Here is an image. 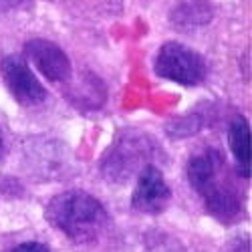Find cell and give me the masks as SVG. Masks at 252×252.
<instances>
[{"instance_id":"6da1fadb","label":"cell","mask_w":252,"mask_h":252,"mask_svg":"<svg viewBox=\"0 0 252 252\" xmlns=\"http://www.w3.org/2000/svg\"><path fill=\"white\" fill-rule=\"evenodd\" d=\"M45 216L51 226L79 242L95 238L107 224V212L103 204L95 196L81 190H69L55 196L45 210Z\"/></svg>"},{"instance_id":"7a4b0ae2","label":"cell","mask_w":252,"mask_h":252,"mask_svg":"<svg viewBox=\"0 0 252 252\" xmlns=\"http://www.w3.org/2000/svg\"><path fill=\"white\" fill-rule=\"evenodd\" d=\"M154 139L150 135L139 133H127L119 137L111 152L105 154L101 161L103 176L111 182H125L131 174H135L139 167H143L148 161V156L152 154Z\"/></svg>"},{"instance_id":"3957f363","label":"cell","mask_w":252,"mask_h":252,"mask_svg":"<svg viewBox=\"0 0 252 252\" xmlns=\"http://www.w3.org/2000/svg\"><path fill=\"white\" fill-rule=\"evenodd\" d=\"M156 73L186 87H194L206 77V61L180 43H165L156 57Z\"/></svg>"},{"instance_id":"277c9868","label":"cell","mask_w":252,"mask_h":252,"mask_svg":"<svg viewBox=\"0 0 252 252\" xmlns=\"http://www.w3.org/2000/svg\"><path fill=\"white\" fill-rule=\"evenodd\" d=\"M0 73H2L4 85L10 95L23 105H38L47 97L45 87L38 83L34 73L29 65L18 57H4L0 63Z\"/></svg>"},{"instance_id":"5b68a950","label":"cell","mask_w":252,"mask_h":252,"mask_svg":"<svg viewBox=\"0 0 252 252\" xmlns=\"http://www.w3.org/2000/svg\"><path fill=\"white\" fill-rule=\"evenodd\" d=\"M170 198L172 192L167 188L159 167H156L154 163H145L139 170L137 186L131 196V206L143 214H159L161 210H165Z\"/></svg>"},{"instance_id":"8992f818","label":"cell","mask_w":252,"mask_h":252,"mask_svg":"<svg viewBox=\"0 0 252 252\" xmlns=\"http://www.w3.org/2000/svg\"><path fill=\"white\" fill-rule=\"evenodd\" d=\"M25 55L49 81L61 83L71 77V61L59 45L47 38H32L25 45Z\"/></svg>"},{"instance_id":"52a82bcc","label":"cell","mask_w":252,"mask_h":252,"mask_svg":"<svg viewBox=\"0 0 252 252\" xmlns=\"http://www.w3.org/2000/svg\"><path fill=\"white\" fill-rule=\"evenodd\" d=\"M198 194L204 198L206 210L220 222H232L242 214L240 194L234 190V186L226 184L220 176H216Z\"/></svg>"},{"instance_id":"ba28073f","label":"cell","mask_w":252,"mask_h":252,"mask_svg":"<svg viewBox=\"0 0 252 252\" xmlns=\"http://www.w3.org/2000/svg\"><path fill=\"white\" fill-rule=\"evenodd\" d=\"M214 16L212 4L208 0H178L170 12V23L178 31H196L206 27Z\"/></svg>"},{"instance_id":"9c48e42d","label":"cell","mask_w":252,"mask_h":252,"mask_svg":"<svg viewBox=\"0 0 252 252\" xmlns=\"http://www.w3.org/2000/svg\"><path fill=\"white\" fill-rule=\"evenodd\" d=\"M224 170V158L218 150H206L204 154H198L190 158L186 165V176L188 182L196 192H200L202 188H206L220 172Z\"/></svg>"},{"instance_id":"30bf717a","label":"cell","mask_w":252,"mask_h":252,"mask_svg":"<svg viewBox=\"0 0 252 252\" xmlns=\"http://www.w3.org/2000/svg\"><path fill=\"white\" fill-rule=\"evenodd\" d=\"M230 150L242 178H250V125L244 117H234L228 127Z\"/></svg>"},{"instance_id":"8fae6325","label":"cell","mask_w":252,"mask_h":252,"mask_svg":"<svg viewBox=\"0 0 252 252\" xmlns=\"http://www.w3.org/2000/svg\"><path fill=\"white\" fill-rule=\"evenodd\" d=\"M8 252H49V248L43 246V244H38V242H23V244L14 246Z\"/></svg>"},{"instance_id":"7c38bea8","label":"cell","mask_w":252,"mask_h":252,"mask_svg":"<svg viewBox=\"0 0 252 252\" xmlns=\"http://www.w3.org/2000/svg\"><path fill=\"white\" fill-rule=\"evenodd\" d=\"M23 0H0V12H8L14 6H18Z\"/></svg>"},{"instance_id":"4fadbf2b","label":"cell","mask_w":252,"mask_h":252,"mask_svg":"<svg viewBox=\"0 0 252 252\" xmlns=\"http://www.w3.org/2000/svg\"><path fill=\"white\" fill-rule=\"evenodd\" d=\"M4 154H6V141H4V133L0 129V161L4 159Z\"/></svg>"}]
</instances>
